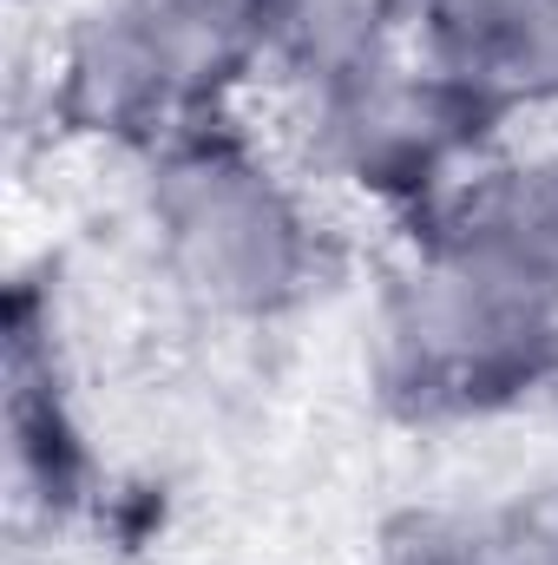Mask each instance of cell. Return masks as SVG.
<instances>
[{"label": "cell", "mask_w": 558, "mask_h": 565, "mask_svg": "<svg viewBox=\"0 0 558 565\" xmlns=\"http://www.w3.org/2000/svg\"><path fill=\"white\" fill-rule=\"evenodd\" d=\"M139 211L158 282L211 322H277L322 270L302 191L230 119L144 151Z\"/></svg>", "instance_id": "cell-1"}, {"label": "cell", "mask_w": 558, "mask_h": 565, "mask_svg": "<svg viewBox=\"0 0 558 565\" xmlns=\"http://www.w3.org/2000/svg\"><path fill=\"white\" fill-rule=\"evenodd\" d=\"M382 382L427 422L558 388V289L460 237L408 231V257L382 296Z\"/></svg>", "instance_id": "cell-2"}, {"label": "cell", "mask_w": 558, "mask_h": 565, "mask_svg": "<svg viewBox=\"0 0 558 565\" xmlns=\"http://www.w3.org/2000/svg\"><path fill=\"white\" fill-rule=\"evenodd\" d=\"M270 73L257 0H86L60 53V106L99 139L158 151L230 119Z\"/></svg>", "instance_id": "cell-3"}, {"label": "cell", "mask_w": 558, "mask_h": 565, "mask_svg": "<svg viewBox=\"0 0 558 565\" xmlns=\"http://www.w3.org/2000/svg\"><path fill=\"white\" fill-rule=\"evenodd\" d=\"M302 113L315 158L355 191L395 204L408 224L427 217L473 164L493 158V132L506 119L460 79L427 66L415 46L335 93L302 99Z\"/></svg>", "instance_id": "cell-4"}, {"label": "cell", "mask_w": 558, "mask_h": 565, "mask_svg": "<svg viewBox=\"0 0 558 565\" xmlns=\"http://www.w3.org/2000/svg\"><path fill=\"white\" fill-rule=\"evenodd\" d=\"M415 53L480 93L493 113L546 106L552 0H420Z\"/></svg>", "instance_id": "cell-5"}, {"label": "cell", "mask_w": 558, "mask_h": 565, "mask_svg": "<svg viewBox=\"0 0 558 565\" xmlns=\"http://www.w3.org/2000/svg\"><path fill=\"white\" fill-rule=\"evenodd\" d=\"M408 231H440L460 237L533 282L558 289V145L533 158H486L473 164L427 217Z\"/></svg>", "instance_id": "cell-6"}, {"label": "cell", "mask_w": 558, "mask_h": 565, "mask_svg": "<svg viewBox=\"0 0 558 565\" xmlns=\"http://www.w3.org/2000/svg\"><path fill=\"white\" fill-rule=\"evenodd\" d=\"M420 0H257L264 66L302 99L335 93L415 46Z\"/></svg>", "instance_id": "cell-7"}, {"label": "cell", "mask_w": 558, "mask_h": 565, "mask_svg": "<svg viewBox=\"0 0 558 565\" xmlns=\"http://www.w3.org/2000/svg\"><path fill=\"white\" fill-rule=\"evenodd\" d=\"M473 565H558V526H539L526 540H506V546L480 553Z\"/></svg>", "instance_id": "cell-8"}, {"label": "cell", "mask_w": 558, "mask_h": 565, "mask_svg": "<svg viewBox=\"0 0 558 565\" xmlns=\"http://www.w3.org/2000/svg\"><path fill=\"white\" fill-rule=\"evenodd\" d=\"M546 106H558V0H552V60H546Z\"/></svg>", "instance_id": "cell-9"}]
</instances>
